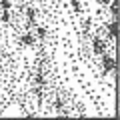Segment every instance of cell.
<instances>
[{"label":"cell","mask_w":120,"mask_h":120,"mask_svg":"<svg viewBox=\"0 0 120 120\" xmlns=\"http://www.w3.org/2000/svg\"><path fill=\"white\" fill-rule=\"evenodd\" d=\"M106 28H108V34H110V38L116 40V36H118V22H116V18H114L112 22H108Z\"/></svg>","instance_id":"3957f363"},{"label":"cell","mask_w":120,"mask_h":120,"mask_svg":"<svg viewBox=\"0 0 120 120\" xmlns=\"http://www.w3.org/2000/svg\"><path fill=\"white\" fill-rule=\"evenodd\" d=\"M36 84H38V86H44V84H46V80H44L42 74H38V76H36Z\"/></svg>","instance_id":"30bf717a"},{"label":"cell","mask_w":120,"mask_h":120,"mask_svg":"<svg viewBox=\"0 0 120 120\" xmlns=\"http://www.w3.org/2000/svg\"><path fill=\"white\" fill-rule=\"evenodd\" d=\"M46 34H48V32H46V28H44V26H38V28H36V36H38L40 40L46 38Z\"/></svg>","instance_id":"52a82bcc"},{"label":"cell","mask_w":120,"mask_h":120,"mask_svg":"<svg viewBox=\"0 0 120 120\" xmlns=\"http://www.w3.org/2000/svg\"><path fill=\"white\" fill-rule=\"evenodd\" d=\"M26 16H28V24H34L36 20V10L30 6V8H26Z\"/></svg>","instance_id":"5b68a950"},{"label":"cell","mask_w":120,"mask_h":120,"mask_svg":"<svg viewBox=\"0 0 120 120\" xmlns=\"http://www.w3.org/2000/svg\"><path fill=\"white\" fill-rule=\"evenodd\" d=\"M72 8L74 10H80V0H72Z\"/></svg>","instance_id":"8fae6325"},{"label":"cell","mask_w":120,"mask_h":120,"mask_svg":"<svg viewBox=\"0 0 120 120\" xmlns=\"http://www.w3.org/2000/svg\"><path fill=\"white\" fill-rule=\"evenodd\" d=\"M108 10H110L112 18H116V16H118V2H116V0H112L110 4H108Z\"/></svg>","instance_id":"8992f818"},{"label":"cell","mask_w":120,"mask_h":120,"mask_svg":"<svg viewBox=\"0 0 120 120\" xmlns=\"http://www.w3.org/2000/svg\"><path fill=\"white\" fill-rule=\"evenodd\" d=\"M100 56H102V66H104V70H106V72H114V70H116V58H114V56H110V54H106V52L100 54Z\"/></svg>","instance_id":"6da1fadb"},{"label":"cell","mask_w":120,"mask_h":120,"mask_svg":"<svg viewBox=\"0 0 120 120\" xmlns=\"http://www.w3.org/2000/svg\"><path fill=\"white\" fill-rule=\"evenodd\" d=\"M34 42H36V38H34V34H30V32H26V34L20 36V44L22 46H34Z\"/></svg>","instance_id":"277c9868"},{"label":"cell","mask_w":120,"mask_h":120,"mask_svg":"<svg viewBox=\"0 0 120 120\" xmlns=\"http://www.w3.org/2000/svg\"><path fill=\"white\" fill-rule=\"evenodd\" d=\"M10 6H12V4H10V0H0V8H2V10H10Z\"/></svg>","instance_id":"9c48e42d"},{"label":"cell","mask_w":120,"mask_h":120,"mask_svg":"<svg viewBox=\"0 0 120 120\" xmlns=\"http://www.w3.org/2000/svg\"><path fill=\"white\" fill-rule=\"evenodd\" d=\"M96 2H98L100 6H108V4H110V2H112V0H96Z\"/></svg>","instance_id":"7c38bea8"},{"label":"cell","mask_w":120,"mask_h":120,"mask_svg":"<svg viewBox=\"0 0 120 120\" xmlns=\"http://www.w3.org/2000/svg\"><path fill=\"white\" fill-rule=\"evenodd\" d=\"M0 22H10V10H4V12H2V16H0Z\"/></svg>","instance_id":"ba28073f"},{"label":"cell","mask_w":120,"mask_h":120,"mask_svg":"<svg viewBox=\"0 0 120 120\" xmlns=\"http://www.w3.org/2000/svg\"><path fill=\"white\" fill-rule=\"evenodd\" d=\"M92 50H94V54H104L106 52V42H104L102 38H94L92 40Z\"/></svg>","instance_id":"7a4b0ae2"}]
</instances>
